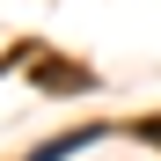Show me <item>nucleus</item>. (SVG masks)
I'll use <instances>...</instances> for the list:
<instances>
[{
  "instance_id": "obj_1",
  "label": "nucleus",
  "mask_w": 161,
  "mask_h": 161,
  "mask_svg": "<svg viewBox=\"0 0 161 161\" xmlns=\"http://www.w3.org/2000/svg\"><path fill=\"white\" fill-rule=\"evenodd\" d=\"M139 139H147V147H161V117H139Z\"/></svg>"
}]
</instances>
